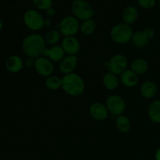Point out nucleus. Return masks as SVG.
<instances>
[{
    "mask_svg": "<svg viewBox=\"0 0 160 160\" xmlns=\"http://www.w3.org/2000/svg\"><path fill=\"white\" fill-rule=\"evenodd\" d=\"M45 45V38L38 33H33L24 38L21 47L23 52L28 57L37 59L42 56L43 51L46 48Z\"/></svg>",
    "mask_w": 160,
    "mask_h": 160,
    "instance_id": "obj_1",
    "label": "nucleus"
},
{
    "mask_svg": "<svg viewBox=\"0 0 160 160\" xmlns=\"http://www.w3.org/2000/svg\"><path fill=\"white\" fill-rule=\"evenodd\" d=\"M62 89L67 95L78 97L84 93L85 83L78 73H69L62 78Z\"/></svg>",
    "mask_w": 160,
    "mask_h": 160,
    "instance_id": "obj_2",
    "label": "nucleus"
},
{
    "mask_svg": "<svg viewBox=\"0 0 160 160\" xmlns=\"http://www.w3.org/2000/svg\"><path fill=\"white\" fill-rule=\"evenodd\" d=\"M134 31L131 25L120 23L114 25L110 30L109 36L113 42L118 45H124L131 42Z\"/></svg>",
    "mask_w": 160,
    "mask_h": 160,
    "instance_id": "obj_3",
    "label": "nucleus"
},
{
    "mask_svg": "<svg viewBox=\"0 0 160 160\" xmlns=\"http://www.w3.org/2000/svg\"><path fill=\"white\" fill-rule=\"evenodd\" d=\"M71 11L80 21L93 19L95 16V9L93 6L86 0H74L71 4Z\"/></svg>",
    "mask_w": 160,
    "mask_h": 160,
    "instance_id": "obj_4",
    "label": "nucleus"
},
{
    "mask_svg": "<svg viewBox=\"0 0 160 160\" xmlns=\"http://www.w3.org/2000/svg\"><path fill=\"white\" fill-rule=\"evenodd\" d=\"M44 17L40 12L36 9H28L24 12L23 21L25 26L31 31H38L44 28Z\"/></svg>",
    "mask_w": 160,
    "mask_h": 160,
    "instance_id": "obj_5",
    "label": "nucleus"
},
{
    "mask_svg": "<svg viewBox=\"0 0 160 160\" xmlns=\"http://www.w3.org/2000/svg\"><path fill=\"white\" fill-rule=\"evenodd\" d=\"M80 27V20H78L74 16H67L59 22L58 30L63 37H72L79 32Z\"/></svg>",
    "mask_w": 160,
    "mask_h": 160,
    "instance_id": "obj_6",
    "label": "nucleus"
},
{
    "mask_svg": "<svg viewBox=\"0 0 160 160\" xmlns=\"http://www.w3.org/2000/svg\"><path fill=\"white\" fill-rule=\"evenodd\" d=\"M106 106L109 114L113 117L122 115L126 109V102L121 96L118 95H111L106 98Z\"/></svg>",
    "mask_w": 160,
    "mask_h": 160,
    "instance_id": "obj_7",
    "label": "nucleus"
},
{
    "mask_svg": "<svg viewBox=\"0 0 160 160\" xmlns=\"http://www.w3.org/2000/svg\"><path fill=\"white\" fill-rule=\"evenodd\" d=\"M128 60L123 54H116L108 61V70L116 75H120L128 69Z\"/></svg>",
    "mask_w": 160,
    "mask_h": 160,
    "instance_id": "obj_8",
    "label": "nucleus"
},
{
    "mask_svg": "<svg viewBox=\"0 0 160 160\" xmlns=\"http://www.w3.org/2000/svg\"><path fill=\"white\" fill-rule=\"evenodd\" d=\"M34 70L38 74L43 78H48L54 73V64L48 58L40 56L35 59Z\"/></svg>",
    "mask_w": 160,
    "mask_h": 160,
    "instance_id": "obj_9",
    "label": "nucleus"
},
{
    "mask_svg": "<svg viewBox=\"0 0 160 160\" xmlns=\"http://www.w3.org/2000/svg\"><path fill=\"white\" fill-rule=\"evenodd\" d=\"M89 113L93 120L96 121H104L108 118L109 112L106 104L96 102L90 106Z\"/></svg>",
    "mask_w": 160,
    "mask_h": 160,
    "instance_id": "obj_10",
    "label": "nucleus"
},
{
    "mask_svg": "<svg viewBox=\"0 0 160 160\" xmlns=\"http://www.w3.org/2000/svg\"><path fill=\"white\" fill-rule=\"evenodd\" d=\"M60 45L65 52L66 55L76 56L81 50V43L75 36L64 37L62 39Z\"/></svg>",
    "mask_w": 160,
    "mask_h": 160,
    "instance_id": "obj_11",
    "label": "nucleus"
},
{
    "mask_svg": "<svg viewBox=\"0 0 160 160\" xmlns=\"http://www.w3.org/2000/svg\"><path fill=\"white\" fill-rule=\"evenodd\" d=\"M78 64L77 56L67 55L59 63V70L63 75L74 73Z\"/></svg>",
    "mask_w": 160,
    "mask_h": 160,
    "instance_id": "obj_12",
    "label": "nucleus"
},
{
    "mask_svg": "<svg viewBox=\"0 0 160 160\" xmlns=\"http://www.w3.org/2000/svg\"><path fill=\"white\" fill-rule=\"evenodd\" d=\"M47 57L53 62H59L66 56V53L59 45H52L50 48H45L43 51L42 56Z\"/></svg>",
    "mask_w": 160,
    "mask_h": 160,
    "instance_id": "obj_13",
    "label": "nucleus"
},
{
    "mask_svg": "<svg viewBox=\"0 0 160 160\" xmlns=\"http://www.w3.org/2000/svg\"><path fill=\"white\" fill-rule=\"evenodd\" d=\"M6 70L12 73H17L21 71L24 67V61L21 57L17 55H12L6 59L5 62Z\"/></svg>",
    "mask_w": 160,
    "mask_h": 160,
    "instance_id": "obj_14",
    "label": "nucleus"
},
{
    "mask_svg": "<svg viewBox=\"0 0 160 160\" xmlns=\"http://www.w3.org/2000/svg\"><path fill=\"white\" fill-rule=\"evenodd\" d=\"M120 81L126 88H132L138 83V75L131 69H127L120 75Z\"/></svg>",
    "mask_w": 160,
    "mask_h": 160,
    "instance_id": "obj_15",
    "label": "nucleus"
},
{
    "mask_svg": "<svg viewBox=\"0 0 160 160\" xmlns=\"http://www.w3.org/2000/svg\"><path fill=\"white\" fill-rule=\"evenodd\" d=\"M158 87L156 83L152 81H145L142 83L140 87V94L143 98L151 99L156 95Z\"/></svg>",
    "mask_w": 160,
    "mask_h": 160,
    "instance_id": "obj_16",
    "label": "nucleus"
},
{
    "mask_svg": "<svg viewBox=\"0 0 160 160\" xmlns=\"http://www.w3.org/2000/svg\"><path fill=\"white\" fill-rule=\"evenodd\" d=\"M139 12L137 8L134 6H128L122 12V20L123 23L131 25L135 23L138 19Z\"/></svg>",
    "mask_w": 160,
    "mask_h": 160,
    "instance_id": "obj_17",
    "label": "nucleus"
},
{
    "mask_svg": "<svg viewBox=\"0 0 160 160\" xmlns=\"http://www.w3.org/2000/svg\"><path fill=\"white\" fill-rule=\"evenodd\" d=\"M103 86L109 91H114L118 88L120 79L118 76L108 71L102 77Z\"/></svg>",
    "mask_w": 160,
    "mask_h": 160,
    "instance_id": "obj_18",
    "label": "nucleus"
},
{
    "mask_svg": "<svg viewBox=\"0 0 160 160\" xmlns=\"http://www.w3.org/2000/svg\"><path fill=\"white\" fill-rule=\"evenodd\" d=\"M148 116L152 122L160 124V99H155L150 103Z\"/></svg>",
    "mask_w": 160,
    "mask_h": 160,
    "instance_id": "obj_19",
    "label": "nucleus"
},
{
    "mask_svg": "<svg viewBox=\"0 0 160 160\" xmlns=\"http://www.w3.org/2000/svg\"><path fill=\"white\" fill-rule=\"evenodd\" d=\"M115 126L119 132L126 134L131 130V122L127 116L122 114L115 118Z\"/></svg>",
    "mask_w": 160,
    "mask_h": 160,
    "instance_id": "obj_20",
    "label": "nucleus"
},
{
    "mask_svg": "<svg viewBox=\"0 0 160 160\" xmlns=\"http://www.w3.org/2000/svg\"><path fill=\"white\" fill-rule=\"evenodd\" d=\"M149 41L150 40L147 38L143 31H138L137 32H134L133 34L132 39H131L133 45L138 49L145 48L148 45Z\"/></svg>",
    "mask_w": 160,
    "mask_h": 160,
    "instance_id": "obj_21",
    "label": "nucleus"
},
{
    "mask_svg": "<svg viewBox=\"0 0 160 160\" xmlns=\"http://www.w3.org/2000/svg\"><path fill=\"white\" fill-rule=\"evenodd\" d=\"M131 70L138 75L144 74L148 70V62L142 58H137L131 62Z\"/></svg>",
    "mask_w": 160,
    "mask_h": 160,
    "instance_id": "obj_22",
    "label": "nucleus"
},
{
    "mask_svg": "<svg viewBox=\"0 0 160 160\" xmlns=\"http://www.w3.org/2000/svg\"><path fill=\"white\" fill-rule=\"evenodd\" d=\"M44 38L46 44L49 45L50 46H52V45H58V43L60 42L62 34L58 29H52L48 31Z\"/></svg>",
    "mask_w": 160,
    "mask_h": 160,
    "instance_id": "obj_23",
    "label": "nucleus"
},
{
    "mask_svg": "<svg viewBox=\"0 0 160 160\" xmlns=\"http://www.w3.org/2000/svg\"><path fill=\"white\" fill-rule=\"evenodd\" d=\"M96 30V22L93 19L82 21L80 27V31L85 36L92 35Z\"/></svg>",
    "mask_w": 160,
    "mask_h": 160,
    "instance_id": "obj_24",
    "label": "nucleus"
},
{
    "mask_svg": "<svg viewBox=\"0 0 160 160\" xmlns=\"http://www.w3.org/2000/svg\"><path fill=\"white\" fill-rule=\"evenodd\" d=\"M45 86L51 91H57L62 88V78L56 75H51L45 79Z\"/></svg>",
    "mask_w": 160,
    "mask_h": 160,
    "instance_id": "obj_25",
    "label": "nucleus"
},
{
    "mask_svg": "<svg viewBox=\"0 0 160 160\" xmlns=\"http://www.w3.org/2000/svg\"><path fill=\"white\" fill-rule=\"evenodd\" d=\"M32 3L38 11H46L52 7L53 0H32Z\"/></svg>",
    "mask_w": 160,
    "mask_h": 160,
    "instance_id": "obj_26",
    "label": "nucleus"
},
{
    "mask_svg": "<svg viewBox=\"0 0 160 160\" xmlns=\"http://www.w3.org/2000/svg\"><path fill=\"white\" fill-rule=\"evenodd\" d=\"M137 2L143 9H151L156 6V0H137Z\"/></svg>",
    "mask_w": 160,
    "mask_h": 160,
    "instance_id": "obj_27",
    "label": "nucleus"
},
{
    "mask_svg": "<svg viewBox=\"0 0 160 160\" xmlns=\"http://www.w3.org/2000/svg\"><path fill=\"white\" fill-rule=\"evenodd\" d=\"M143 31H144V33L145 34V35L147 36V38H148L149 40L152 39L153 38H154L155 34H156V33H155L154 29H152V28H145V29L143 30Z\"/></svg>",
    "mask_w": 160,
    "mask_h": 160,
    "instance_id": "obj_28",
    "label": "nucleus"
},
{
    "mask_svg": "<svg viewBox=\"0 0 160 160\" xmlns=\"http://www.w3.org/2000/svg\"><path fill=\"white\" fill-rule=\"evenodd\" d=\"M34 63H35V59L28 57L24 62V66L28 68H32V67L34 68Z\"/></svg>",
    "mask_w": 160,
    "mask_h": 160,
    "instance_id": "obj_29",
    "label": "nucleus"
},
{
    "mask_svg": "<svg viewBox=\"0 0 160 160\" xmlns=\"http://www.w3.org/2000/svg\"><path fill=\"white\" fill-rule=\"evenodd\" d=\"M45 12H46V15L48 16V17H53L55 15H56V9H54V7L52 6V7L49 8L48 9H47V10L45 11Z\"/></svg>",
    "mask_w": 160,
    "mask_h": 160,
    "instance_id": "obj_30",
    "label": "nucleus"
},
{
    "mask_svg": "<svg viewBox=\"0 0 160 160\" xmlns=\"http://www.w3.org/2000/svg\"><path fill=\"white\" fill-rule=\"evenodd\" d=\"M51 25H52V21L49 18L44 19V23H43L44 28H49Z\"/></svg>",
    "mask_w": 160,
    "mask_h": 160,
    "instance_id": "obj_31",
    "label": "nucleus"
},
{
    "mask_svg": "<svg viewBox=\"0 0 160 160\" xmlns=\"http://www.w3.org/2000/svg\"><path fill=\"white\" fill-rule=\"evenodd\" d=\"M155 159L160 160V147L156 150V152H155Z\"/></svg>",
    "mask_w": 160,
    "mask_h": 160,
    "instance_id": "obj_32",
    "label": "nucleus"
},
{
    "mask_svg": "<svg viewBox=\"0 0 160 160\" xmlns=\"http://www.w3.org/2000/svg\"><path fill=\"white\" fill-rule=\"evenodd\" d=\"M2 27H3L2 21V20H0V31H2Z\"/></svg>",
    "mask_w": 160,
    "mask_h": 160,
    "instance_id": "obj_33",
    "label": "nucleus"
},
{
    "mask_svg": "<svg viewBox=\"0 0 160 160\" xmlns=\"http://www.w3.org/2000/svg\"><path fill=\"white\" fill-rule=\"evenodd\" d=\"M158 2H159V4H160V0H158Z\"/></svg>",
    "mask_w": 160,
    "mask_h": 160,
    "instance_id": "obj_34",
    "label": "nucleus"
},
{
    "mask_svg": "<svg viewBox=\"0 0 160 160\" xmlns=\"http://www.w3.org/2000/svg\"><path fill=\"white\" fill-rule=\"evenodd\" d=\"M18 1H23V0H18Z\"/></svg>",
    "mask_w": 160,
    "mask_h": 160,
    "instance_id": "obj_35",
    "label": "nucleus"
},
{
    "mask_svg": "<svg viewBox=\"0 0 160 160\" xmlns=\"http://www.w3.org/2000/svg\"><path fill=\"white\" fill-rule=\"evenodd\" d=\"M30 160H35V159H30Z\"/></svg>",
    "mask_w": 160,
    "mask_h": 160,
    "instance_id": "obj_36",
    "label": "nucleus"
}]
</instances>
